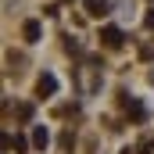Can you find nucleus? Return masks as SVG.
I'll return each mask as SVG.
<instances>
[{
	"label": "nucleus",
	"mask_w": 154,
	"mask_h": 154,
	"mask_svg": "<svg viewBox=\"0 0 154 154\" xmlns=\"http://www.w3.org/2000/svg\"><path fill=\"white\" fill-rule=\"evenodd\" d=\"M122 154H133V151H129V147H125V151H122Z\"/></svg>",
	"instance_id": "nucleus-11"
},
{
	"label": "nucleus",
	"mask_w": 154,
	"mask_h": 154,
	"mask_svg": "<svg viewBox=\"0 0 154 154\" xmlns=\"http://www.w3.org/2000/svg\"><path fill=\"white\" fill-rule=\"evenodd\" d=\"M32 143H36L39 151H43V147H47V143H50V133H47V129H43V125H36V129H32Z\"/></svg>",
	"instance_id": "nucleus-6"
},
{
	"label": "nucleus",
	"mask_w": 154,
	"mask_h": 154,
	"mask_svg": "<svg viewBox=\"0 0 154 154\" xmlns=\"http://www.w3.org/2000/svg\"><path fill=\"white\" fill-rule=\"evenodd\" d=\"M14 151H29V140L25 136H14Z\"/></svg>",
	"instance_id": "nucleus-10"
},
{
	"label": "nucleus",
	"mask_w": 154,
	"mask_h": 154,
	"mask_svg": "<svg viewBox=\"0 0 154 154\" xmlns=\"http://www.w3.org/2000/svg\"><path fill=\"white\" fill-rule=\"evenodd\" d=\"M136 151H140V154H151V151H154V133H147V136L140 140V147H136Z\"/></svg>",
	"instance_id": "nucleus-7"
},
{
	"label": "nucleus",
	"mask_w": 154,
	"mask_h": 154,
	"mask_svg": "<svg viewBox=\"0 0 154 154\" xmlns=\"http://www.w3.org/2000/svg\"><path fill=\"white\" fill-rule=\"evenodd\" d=\"M111 11V0H86V14L90 18H104Z\"/></svg>",
	"instance_id": "nucleus-3"
},
{
	"label": "nucleus",
	"mask_w": 154,
	"mask_h": 154,
	"mask_svg": "<svg viewBox=\"0 0 154 154\" xmlns=\"http://www.w3.org/2000/svg\"><path fill=\"white\" fill-rule=\"evenodd\" d=\"M18 118L29 122V118H32V104H22V108H18Z\"/></svg>",
	"instance_id": "nucleus-8"
},
{
	"label": "nucleus",
	"mask_w": 154,
	"mask_h": 154,
	"mask_svg": "<svg viewBox=\"0 0 154 154\" xmlns=\"http://www.w3.org/2000/svg\"><path fill=\"white\" fill-rule=\"evenodd\" d=\"M36 93H39V97H50V93H57V79L50 75V72H43V75L36 79Z\"/></svg>",
	"instance_id": "nucleus-2"
},
{
	"label": "nucleus",
	"mask_w": 154,
	"mask_h": 154,
	"mask_svg": "<svg viewBox=\"0 0 154 154\" xmlns=\"http://www.w3.org/2000/svg\"><path fill=\"white\" fill-rule=\"evenodd\" d=\"M125 115L133 118V122H143V118H147V111H143V104H140V100L125 97Z\"/></svg>",
	"instance_id": "nucleus-4"
},
{
	"label": "nucleus",
	"mask_w": 154,
	"mask_h": 154,
	"mask_svg": "<svg viewBox=\"0 0 154 154\" xmlns=\"http://www.w3.org/2000/svg\"><path fill=\"white\" fill-rule=\"evenodd\" d=\"M72 143H75V136H72V129H68V133H61V147H65V151H68V147H72Z\"/></svg>",
	"instance_id": "nucleus-9"
},
{
	"label": "nucleus",
	"mask_w": 154,
	"mask_h": 154,
	"mask_svg": "<svg viewBox=\"0 0 154 154\" xmlns=\"http://www.w3.org/2000/svg\"><path fill=\"white\" fill-rule=\"evenodd\" d=\"M22 36H25V43H36L39 39V22H25L22 25Z\"/></svg>",
	"instance_id": "nucleus-5"
},
{
	"label": "nucleus",
	"mask_w": 154,
	"mask_h": 154,
	"mask_svg": "<svg viewBox=\"0 0 154 154\" xmlns=\"http://www.w3.org/2000/svg\"><path fill=\"white\" fill-rule=\"evenodd\" d=\"M122 29H118V25H104V29H100V43H104V47H108V50H118V47H122Z\"/></svg>",
	"instance_id": "nucleus-1"
}]
</instances>
